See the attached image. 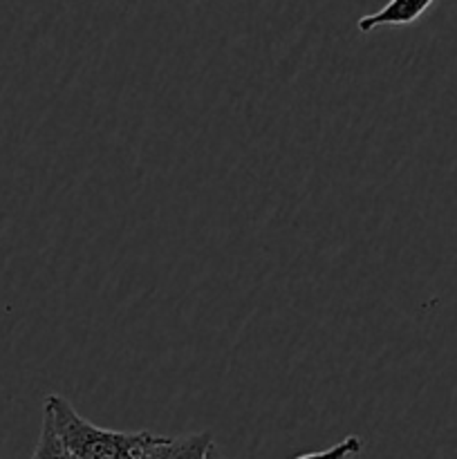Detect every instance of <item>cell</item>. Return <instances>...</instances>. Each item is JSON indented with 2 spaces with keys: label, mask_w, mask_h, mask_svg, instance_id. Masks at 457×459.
Listing matches in <instances>:
<instances>
[{
  "label": "cell",
  "mask_w": 457,
  "mask_h": 459,
  "mask_svg": "<svg viewBox=\"0 0 457 459\" xmlns=\"http://www.w3.org/2000/svg\"><path fill=\"white\" fill-rule=\"evenodd\" d=\"M43 415L52 421L54 433L67 459H139L168 439L148 430L121 433V430L99 429L83 420L61 394L45 397Z\"/></svg>",
  "instance_id": "1"
},
{
  "label": "cell",
  "mask_w": 457,
  "mask_h": 459,
  "mask_svg": "<svg viewBox=\"0 0 457 459\" xmlns=\"http://www.w3.org/2000/svg\"><path fill=\"white\" fill-rule=\"evenodd\" d=\"M433 3L435 0H388L379 12L358 18L357 30L361 31V34H370L376 27L412 25V22H417L424 16L426 9Z\"/></svg>",
  "instance_id": "2"
},
{
  "label": "cell",
  "mask_w": 457,
  "mask_h": 459,
  "mask_svg": "<svg viewBox=\"0 0 457 459\" xmlns=\"http://www.w3.org/2000/svg\"><path fill=\"white\" fill-rule=\"evenodd\" d=\"M211 448H213V437L209 433L168 437V442L157 453V459H209Z\"/></svg>",
  "instance_id": "3"
},
{
  "label": "cell",
  "mask_w": 457,
  "mask_h": 459,
  "mask_svg": "<svg viewBox=\"0 0 457 459\" xmlns=\"http://www.w3.org/2000/svg\"><path fill=\"white\" fill-rule=\"evenodd\" d=\"M31 459H65V453H63L61 442H58L56 433H54L52 429V421H49L47 415H43L39 444H36L34 453H31Z\"/></svg>",
  "instance_id": "4"
},
{
  "label": "cell",
  "mask_w": 457,
  "mask_h": 459,
  "mask_svg": "<svg viewBox=\"0 0 457 459\" xmlns=\"http://www.w3.org/2000/svg\"><path fill=\"white\" fill-rule=\"evenodd\" d=\"M363 451V439L357 437V435H348L345 439H341L334 446L325 448V451L318 453H305V455H298L294 459H349Z\"/></svg>",
  "instance_id": "5"
},
{
  "label": "cell",
  "mask_w": 457,
  "mask_h": 459,
  "mask_svg": "<svg viewBox=\"0 0 457 459\" xmlns=\"http://www.w3.org/2000/svg\"><path fill=\"white\" fill-rule=\"evenodd\" d=\"M166 442H168V439H166ZM164 442V444H166ZM164 444H161V446H164ZM160 446V448H161ZM160 448H155V451H152V453H148V455H143V457H139V459H157V453H160Z\"/></svg>",
  "instance_id": "6"
},
{
  "label": "cell",
  "mask_w": 457,
  "mask_h": 459,
  "mask_svg": "<svg viewBox=\"0 0 457 459\" xmlns=\"http://www.w3.org/2000/svg\"><path fill=\"white\" fill-rule=\"evenodd\" d=\"M65 459H67V457H65Z\"/></svg>",
  "instance_id": "7"
}]
</instances>
